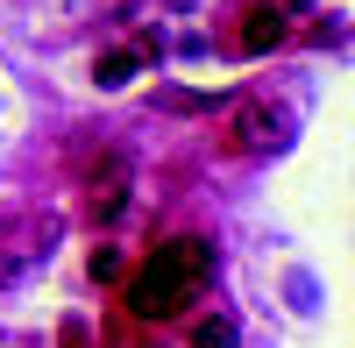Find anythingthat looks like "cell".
Listing matches in <instances>:
<instances>
[{"label": "cell", "mask_w": 355, "mask_h": 348, "mask_svg": "<svg viewBox=\"0 0 355 348\" xmlns=\"http://www.w3.org/2000/svg\"><path fill=\"white\" fill-rule=\"evenodd\" d=\"M192 341H199V348H234V327H227V320H199Z\"/></svg>", "instance_id": "8992f818"}, {"label": "cell", "mask_w": 355, "mask_h": 348, "mask_svg": "<svg viewBox=\"0 0 355 348\" xmlns=\"http://www.w3.org/2000/svg\"><path fill=\"white\" fill-rule=\"evenodd\" d=\"M206 277H214V249H206L199 235H178V242H164L150 263L135 270L128 306L142 313V320H178V313L206 292Z\"/></svg>", "instance_id": "6da1fadb"}, {"label": "cell", "mask_w": 355, "mask_h": 348, "mask_svg": "<svg viewBox=\"0 0 355 348\" xmlns=\"http://www.w3.org/2000/svg\"><path fill=\"white\" fill-rule=\"evenodd\" d=\"M135 64H142V50H107L100 64H93V78H100V85H128Z\"/></svg>", "instance_id": "5b68a950"}, {"label": "cell", "mask_w": 355, "mask_h": 348, "mask_svg": "<svg viewBox=\"0 0 355 348\" xmlns=\"http://www.w3.org/2000/svg\"><path fill=\"white\" fill-rule=\"evenodd\" d=\"M121 199H128V164L107 157V171H93V207L100 214H121Z\"/></svg>", "instance_id": "277c9868"}, {"label": "cell", "mask_w": 355, "mask_h": 348, "mask_svg": "<svg viewBox=\"0 0 355 348\" xmlns=\"http://www.w3.org/2000/svg\"><path fill=\"white\" fill-rule=\"evenodd\" d=\"M234 21H242V28H234V50H242V57H263V50H277L284 43V15L270 8V0H242V15H234Z\"/></svg>", "instance_id": "3957f363"}, {"label": "cell", "mask_w": 355, "mask_h": 348, "mask_svg": "<svg viewBox=\"0 0 355 348\" xmlns=\"http://www.w3.org/2000/svg\"><path fill=\"white\" fill-rule=\"evenodd\" d=\"M284 142V114L270 100H242L227 114V128H220V150L227 157H263V150H277Z\"/></svg>", "instance_id": "7a4b0ae2"}]
</instances>
